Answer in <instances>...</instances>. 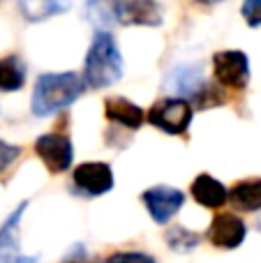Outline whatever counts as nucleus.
<instances>
[{
    "mask_svg": "<svg viewBox=\"0 0 261 263\" xmlns=\"http://www.w3.org/2000/svg\"><path fill=\"white\" fill-rule=\"evenodd\" d=\"M83 88H86V81L74 72L42 74L35 83V92H32V114L37 118H46V116L65 109L81 97Z\"/></svg>",
    "mask_w": 261,
    "mask_h": 263,
    "instance_id": "f257e3e1",
    "label": "nucleus"
},
{
    "mask_svg": "<svg viewBox=\"0 0 261 263\" xmlns=\"http://www.w3.org/2000/svg\"><path fill=\"white\" fill-rule=\"evenodd\" d=\"M86 83L90 88H109L123 77V58L111 32L97 30L86 55Z\"/></svg>",
    "mask_w": 261,
    "mask_h": 263,
    "instance_id": "f03ea898",
    "label": "nucleus"
},
{
    "mask_svg": "<svg viewBox=\"0 0 261 263\" xmlns=\"http://www.w3.org/2000/svg\"><path fill=\"white\" fill-rule=\"evenodd\" d=\"M192 114H194L192 102L183 100V97H166V100H160L148 111V120H151V125H155L162 132L180 134V132L190 127Z\"/></svg>",
    "mask_w": 261,
    "mask_h": 263,
    "instance_id": "7ed1b4c3",
    "label": "nucleus"
},
{
    "mask_svg": "<svg viewBox=\"0 0 261 263\" xmlns=\"http://www.w3.org/2000/svg\"><path fill=\"white\" fill-rule=\"evenodd\" d=\"M215 79L227 88H245L250 79V63L243 51H220L213 58Z\"/></svg>",
    "mask_w": 261,
    "mask_h": 263,
    "instance_id": "20e7f679",
    "label": "nucleus"
},
{
    "mask_svg": "<svg viewBox=\"0 0 261 263\" xmlns=\"http://www.w3.org/2000/svg\"><path fill=\"white\" fill-rule=\"evenodd\" d=\"M35 153L42 157V162L49 166V171H65L72 164L74 150L72 141L63 134H44L35 141Z\"/></svg>",
    "mask_w": 261,
    "mask_h": 263,
    "instance_id": "39448f33",
    "label": "nucleus"
},
{
    "mask_svg": "<svg viewBox=\"0 0 261 263\" xmlns=\"http://www.w3.org/2000/svg\"><path fill=\"white\" fill-rule=\"evenodd\" d=\"M143 203H146L151 217L157 224H166L185 203V194L174 187H153L143 192Z\"/></svg>",
    "mask_w": 261,
    "mask_h": 263,
    "instance_id": "423d86ee",
    "label": "nucleus"
},
{
    "mask_svg": "<svg viewBox=\"0 0 261 263\" xmlns=\"http://www.w3.org/2000/svg\"><path fill=\"white\" fill-rule=\"evenodd\" d=\"M109 7L116 21L125 26H160L162 21L160 5L148 0H125V3H111Z\"/></svg>",
    "mask_w": 261,
    "mask_h": 263,
    "instance_id": "0eeeda50",
    "label": "nucleus"
},
{
    "mask_svg": "<svg viewBox=\"0 0 261 263\" xmlns=\"http://www.w3.org/2000/svg\"><path fill=\"white\" fill-rule=\"evenodd\" d=\"M74 185L90 196H100L114 187V173L104 162H86L74 168Z\"/></svg>",
    "mask_w": 261,
    "mask_h": 263,
    "instance_id": "6e6552de",
    "label": "nucleus"
},
{
    "mask_svg": "<svg viewBox=\"0 0 261 263\" xmlns=\"http://www.w3.org/2000/svg\"><path fill=\"white\" fill-rule=\"evenodd\" d=\"M208 240L222 250H234L245 240V222L231 213H222L208 229Z\"/></svg>",
    "mask_w": 261,
    "mask_h": 263,
    "instance_id": "1a4fd4ad",
    "label": "nucleus"
},
{
    "mask_svg": "<svg viewBox=\"0 0 261 263\" xmlns=\"http://www.w3.org/2000/svg\"><path fill=\"white\" fill-rule=\"evenodd\" d=\"M26 210V203H21L0 227V263H37V256H23L18 250L16 229L21 222V215Z\"/></svg>",
    "mask_w": 261,
    "mask_h": 263,
    "instance_id": "9d476101",
    "label": "nucleus"
},
{
    "mask_svg": "<svg viewBox=\"0 0 261 263\" xmlns=\"http://www.w3.org/2000/svg\"><path fill=\"white\" fill-rule=\"evenodd\" d=\"M169 88L171 90H176L178 95H185L190 97V100H197L199 92L206 88V81H203V67L199 63H188V65H180V67H176L174 72L169 74Z\"/></svg>",
    "mask_w": 261,
    "mask_h": 263,
    "instance_id": "9b49d317",
    "label": "nucleus"
},
{
    "mask_svg": "<svg viewBox=\"0 0 261 263\" xmlns=\"http://www.w3.org/2000/svg\"><path fill=\"white\" fill-rule=\"evenodd\" d=\"M106 118L120 123L123 127L137 129L143 123V111L125 97H111V100H106Z\"/></svg>",
    "mask_w": 261,
    "mask_h": 263,
    "instance_id": "f8f14e48",
    "label": "nucleus"
},
{
    "mask_svg": "<svg viewBox=\"0 0 261 263\" xmlns=\"http://www.w3.org/2000/svg\"><path fill=\"white\" fill-rule=\"evenodd\" d=\"M192 196L206 208H220L227 201V190L220 180H215L213 176H199L192 182Z\"/></svg>",
    "mask_w": 261,
    "mask_h": 263,
    "instance_id": "ddd939ff",
    "label": "nucleus"
},
{
    "mask_svg": "<svg viewBox=\"0 0 261 263\" xmlns=\"http://www.w3.org/2000/svg\"><path fill=\"white\" fill-rule=\"evenodd\" d=\"M229 201L243 213L261 210V180H245L238 182L229 192Z\"/></svg>",
    "mask_w": 261,
    "mask_h": 263,
    "instance_id": "4468645a",
    "label": "nucleus"
},
{
    "mask_svg": "<svg viewBox=\"0 0 261 263\" xmlns=\"http://www.w3.org/2000/svg\"><path fill=\"white\" fill-rule=\"evenodd\" d=\"M26 83V65L18 55L0 58V92H14Z\"/></svg>",
    "mask_w": 261,
    "mask_h": 263,
    "instance_id": "2eb2a0df",
    "label": "nucleus"
},
{
    "mask_svg": "<svg viewBox=\"0 0 261 263\" xmlns=\"http://www.w3.org/2000/svg\"><path fill=\"white\" fill-rule=\"evenodd\" d=\"M18 7L26 14L28 21H42V18H46L49 14H58V12L69 9V5H65V3H21Z\"/></svg>",
    "mask_w": 261,
    "mask_h": 263,
    "instance_id": "dca6fc26",
    "label": "nucleus"
},
{
    "mask_svg": "<svg viewBox=\"0 0 261 263\" xmlns=\"http://www.w3.org/2000/svg\"><path fill=\"white\" fill-rule=\"evenodd\" d=\"M166 242H169V247L171 250H176V252H190V250H194V247L199 245V236L197 233H192L190 229L176 227V229H171L169 231Z\"/></svg>",
    "mask_w": 261,
    "mask_h": 263,
    "instance_id": "f3484780",
    "label": "nucleus"
},
{
    "mask_svg": "<svg viewBox=\"0 0 261 263\" xmlns=\"http://www.w3.org/2000/svg\"><path fill=\"white\" fill-rule=\"evenodd\" d=\"M106 263H155V259L141 252H120L106 259Z\"/></svg>",
    "mask_w": 261,
    "mask_h": 263,
    "instance_id": "a211bd4d",
    "label": "nucleus"
},
{
    "mask_svg": "<svg viewBox=\"0 0 261 263\" xmlns=\"http://www.w3.org/2000/svg\"><path fill=\"white\" fill-rule=\"evenodd\" d=\"M18 155H21V148H18V145H9L0 139V171H5Z\"/></svg>",
    "mask_w": 261,
    "mask_h": 263,
    "instance_id": "6ab92c4d",
    "label": "nucleus"
},
{
    "mask_svg": "<svg viewBox=\"0 0 261 263\" xmlns=\"http://www.w3.org/2000/svg\"><path fill=\"white\" fill-rule=\"evenodd\" d=\"M243 16L248 18L250 26H261V0H250L243 3Z\"/></svg>",
    "mask_w": 261,
    "mask_h": 263,
    "instance_id": "aec40b11",
    "label": "nucleus"
},
{
    "mask_svg": "<svg viewBox=\"0 0 261 263\" xmlns=\"http://www.w3.org/2000/svg\"><path fill=\"white\" fill-rule=\"evenodd\" d=\"M63 263H92V261H90V256L86 254V250H83L81 245H77V247L72 250V254L65 256Z\"/></svg>",
    "mask_w": 261,
    "mask_h": 263,
    "instance_id": "412c9836",
    "label": "nucleus"
}]
</instances>
